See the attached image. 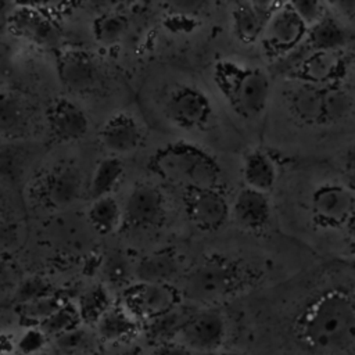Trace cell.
<instances>
[{"label": "cell", "mask_w": 355, "mask_h": 355, "mask_svg": "<svg viewBox=\"0 0 355 355\" xmlns=\"http://www.w3.org/2000/svg\"><path fill=\"white\" fill-rule=\"evenodd\" d=\"M180 293L171 284L135 283L122 295V306L137 322H151L179 306Z\"/></svg>", "instance_id": "52a82bcc"}, {"label": "cell", "mask_w": 355, "mask_h": 355, "mask_svg": "<svg viewBox=\"0 0 355 355\" xmlns=\"http://www.w3.org/2000/svg\"><path fill=\"white\" fill-rule=\"evenodd\" d=\"M47 336L37 327H28L15 343V351L22 355H39L46 349Z\"/></svg>", "instance_id": "e575fe53"}, {"label": "cell", "mask_w": 355, "mask_h": 355, "mask_svg": "<svg viewBox=\"0 0 355 355\" xmlns=\"http://www.w3.org/2000/svg\"><path fill=\"white\" fill-rule=\"evenodd\" d=\"M123 164L116 157H108L98 162L89 184V196L92 200L110 196L123 175Z\"/></svg>", "instance_id": "484cf974"}, {"label": "cell", "mask_w": 355, "mask_h": 355, "mask_svg": "<svg viewBox=\"0 0 355 355\" xmlns=\"http://www.w3.org/2000/svg\"><path fill=\"white\" fill-rule=\"evenodd\" d=\"M164 111L173 125L186 130L204 128L212 115L208 97L191 86L172 89L165 98Z\"/></svg>", "instance_id": "9c48e42d"}, {"label": "cell", "mask_w": 355, "mask_h": 355, "mask_svg": "<svg viewBox=\"0 0 355 355\" xmlns=\"http://www.w3.org/2000/svg\"><path fill=\"white\" fill-rule=\"evenodd\" d=\"M313 220L322 227H341L354 220V190L340 184H323L311 197Z\"/></svg>", "instance_id": "30bf717a"}, {"label": "cell", "mask_w": 355, "mask_h": 355, "mask_svg": "<svg viewBox=\"0 0 355 355\" xmlns=\"http://www.w3.org/2000/svg\"><path fill=\"white\" fill-rule=\"evenodd\" d=\"M47 123L51 135L58 141L82 139L89 128V121L79 105L68 98H57L47 111Z\"/></svg>", "instance_id": "9a60e30c"}, {"label": "cell", "mask_w": 355, "mask_h": 355, "mask_svg": "<svg viewBox=\"0 0 355 355\" xmlns=\"http://www.w3.org/2000/svg\"><path fill=\"white\" fill-rule=\"evenodd\" d=\"M128 22L123 15L105 14L94 22V35L98 42L104 44H114L123 37Z\"/></svg>", "instance_id": "4dcf8cb0"}, {"label": "cell", "mask_w": 355, "mask_h": 355, "mask_svg": "<svg viewBox=\"0 0 355 355\" xmlns=\"http://www.w3.org/2000/svg\"><path fill=\"white\" fill-rule=\"evenodd\" d=\"M25 150L14 143L0 144V179L8 183L17 182L25 169Z\"/></svg>", "instance_id": "f546056e"}, {"label": "cell", "mask_w": 355, "mask_h": 355, "mask_svg": "<svg viewBox=\"0 0 355 355\" xmlns=\"http://www.w3.org/2000/svg\"><path fill=\"white\" fill-rule=\"evenodd\" d=\"M103 272L105 279L111 284H123L129 279L130 263L125 255L114 252L105 259L103 265Z\"/></svg>", "instance_id": "d590c367"}, {"label": "cell", "mask_w": 355, "mask_h": 355, "mask_svg": "<svg viewBox=\"0 0 355 355\" xmlns=\"http://www.w3.org/2000/svg\"><path fill=\"white\" fill-rule=\"evenodd\" d=\"M308 33V26L294 12L290 3L277 4L270 14L261 40L266 54L286 55L301 44Z\"/></svg>", "instance_id": "ba28073f"}, {"label": "cell", "mask_w": 355, "mask_h": 355, "mask_svg": "<svg viewBox=\"0 0 355 355\" xmlns=\"http://www.w3.org/2000/svg\"><path fill=\"white\" fill-rule=\"evenodd\" d=\"M96 329L98 337L111 344L126 343L139 331L137 320L122 305H111L96 322Z\"/></svg>", "instance_id": "ffe728a7"}, {"label": "cell", "mask_w": 355, "mask_h": 355, "mask_svg": "<svg viewBox=\"0 0 355 355\" xmlns=\"http://www.w3.org/2000/svg\"><path fill=\"white\" fill-rule=\"evenodd\" d=\"M144 355H197V354L191 352L190 349H187L186 347H183L182 344L173 340H168V341L158 343L151 349H148Z\"/></svg>", "instance_id": "74e56055"}, {"label": "cell", "mask_w": 355, "mask_h": 355, "mask_svg": "<svg viewBox=\"0 0 355 355\" xmlns=\"http://www.w3.org/2000/svg\"><path fill=\"white\" fill-rule=\"evenodd\" d=\"M179 270V261L172 250H159L144 257L133 273L139 283L169 284Z\"/></svg>", "instance_id": "44dd1931"}, {"label": "cell", "mask_w": 355, "mask_h": 355, "mask_svg": "<svg viewBox=\"0 0 355 355\" xmlns=\"http://www.w3.org/2000/svg\"><path fill=\"white\" fill-rule=\"evenodd\" d=\"M11 28L17 35L42 46L54 44L58 39V33L53 22L39 10L31 7L18 8L12 14Z\"/></svg>", "instance_id": "d6986e66"}, {"label": "cell", "mask_w": 355, "mask_h": 355, "mask_svg": "<svg viewBox=\"0 0 355 355\" xmlns=\"http://www.w3.org/2000/svg\"><path fill=\"white\" fill-rule=\"evenodd\" d=\"M51 294L53 293H51L50 284L46 280H43L42 277L35 276V277H28L19 283V286L17 287V291L14 294V298L18 305H22V304H26V302H31V301H35V300H39V298H43V297H47Z\"/></svg>", "instance_id": "836d02e7"}, {"label": "cell", "mask_w": 355, "mask_h": 355, "mask_svg": "<svg viewBox=\"0 0 355 355\" xmlns=\"http://www.w3.org/2000/svg\"><path fill=\"white\" fill-rule=\"evenodd\" d=\"M214 80L239 115L257 118L265 111L270 96V79L265 71L233 61H220L214 68Z\"/></svg>", "instance_id": "7a4b0ae2"}, {"label": "cell", "mask_w": 355, "mask_h": 355, "mask_svg": "<svg viewBox=\"0 0 355 355\" xmlns=\"http://www.w3.org/2000/svg\"><path fill=\"white\" fill-rule=\"evenodd\" d=\"M111 306L108 293L103 287H94L89 291H86L76 305L78 313L80 318V322H85L87 324L93 323L100 319V316Z\"/></svg>", "instance_id": "f1b7e54d"}, {"label": "cell", "mask_w": 355, "mask_h": 355, "mask_svg": "<svg viewBox=\"0 0 355 355\" xmlns=\"http://www.w3.org/2000/svg\"><path fill=\"white\" fill-rule=\"evenodd\" d=\"M290 104L293 112L305 122L330 123L347 112L349 97L334 85L304 83L293 92Z\"/></svg>", "instance_id": "5b68a950"}, {"label": "cell", "mask_w": 355, "mask_h": 355, "mask_svg": "<svg viewBox=\"0 0 355 355\" xmlns=\"http://www.w3.org/2000/svg\"><path fill=\"white\" fill-rule=\"evenodd\" d=\"M164 215V197L151 184L135 187L125 204L123 219L133 227H148L161 220Z\"/></svg>", "instance_id": "5bb4252c"}, {"label": "cell", "mask_w": 355, "mask_h": 355, "mask_svg": "<svg viewBox=\"0 0 355 355\" xmlns=\"http://www.w3.org/2000/svg\"><path fill=\"white\" fill-rule=\"evenodd\" d=\"M100 140L112 154H129L140 146L141 130L132 115L119 112L103 125Z\"/></svg>", "instance_id": "e0dca14e"}, {"label": "cell", "mask_w": 355, "mask_h": 355, "mask_svg": "<svg viewBox=\"0 0 355 355\" xmlns=\"http://www.w3.org/2000/svg\"><path fill=\"white\" fill-rule=\"evenodd\" d=\"M234 220L247 230H261L270 218V204L265 193L244 187L233 204Z\"/></svg>", "instance_id": "ac0fdd59"}, {"label": "cell", "mask_w": 355, "mask_h": 355, "mask_svg": "<svg viewBox=\"0 0 355 355\" xmlns=\"http://www.w3.org/2000/svg\"><path fill=\"white\" fill-rule=\"evenodd\" d=\"M154 168L164 179L187 190L215 187L218 180V166L212 158L186 144H173L158 153Z\"/></svg>", "instance_id": "3957f363"}, {"label": "cell", "mask_w": 355, "mask_h": 355, "mask_svg": "<svg viewBox=\"0 0 355 355\" xmlns=\"http://www.w3.org/2000/svg\"><path fill=\"white\" fill-rule=\"evenodd\" d=\"M243 178L245 187L268 194L276 183L277 168L273 159L261 150L247 154L243 165Z\"/></svg>", "instance_id": "603a6c76"}, {"label": "cell", "mask_w": 355, "mask_h": 355, "mask_svg": "<svg viewBox=\"0 0 355 355\" xmlns=\"http://www.w3.org/2000/svg\"><path fill=\"white\" fill-rule=\"evenodd\" d=\"M39 355H44V354H43V352H42V354H39Z\"/></svg>", "instance_id": "60d3db41"}, {"label": "cell", "mask_w": 355, "mask_h": 355, "mask_svg": "<svg viewBox=\"0 0 355 355\" xmlns=\"http://www.w3.org/2000/svg\"><path fill=\"white\" fill-rule=\"evenodd\" d=\"M90 336L82 327H75L54 337L55 347L67 355H85L82 351L90 344Z\"/></svg>", "instance_id": "d6a6232c"}, {"label": "cell", "mask_w": 355, "mask_h": 355, "mask_svg": "<svg viewBox=\"0 0 355 355\" xmlns=\"http://www.w3.org/2000/svg\"><path fill=\"white\" fill-rule=\"evenodd\" d=\"M121 219L122 212L119 204L111 196L94 200L89 208V220L101 234L114 232L121 223Z\"/></svg>", "instance_id": "4316f807"}, {"label": "cell", "mask_w": 355, "mask_h": 355, "mask_svg": "<svg viewBox=\"0 0 355 355\" xmlns=\"http://www.w3.org/2000/svg\"><path fill=\"white\" fill-rule=\"evenodd\" d=\"M186 211L200 229L216 230L226 222L230 209L225 196L215 187H209L187 190Z\"/></svg>", "instance_id": "8fae6325"}, {"label": "cell", "mask_w": 355, "mask_h": 355, "mask_svg": "<svg viewBox=\"0 0 355 355\" xmlns=\"http://www.w3.org/2000/svg\"><path fill=\"white\" fill-rule=\"evenodd\" d=\"M293 333L298 347L311 355H347L355 338L352 290L319 293L295 318Z\"/></svg>", "instance_id": "6da1fadb"}, {"label": "cell", "mask_w": 355, "mask_h": 355, "mask_svg": "<svg viewBox=\"0 0 355 355\" xmlns=\"http://www.w3.org/2000/svg\"><path fill=\"white\" fill-rule=\"evenodd\" d=\"M85 355H96V354H85Z\"/></svg>", "instance_id": "ab89813d"}, {"label": "cell", "mask_w": 355, "mask_h": 355, "mask_svg": "<svg viewBox=\"0 0 355 355\" xmlns=\"http://www.w3.org/2000/svg\"><path fill=\"white\" fill-rule=\"evenodd\" d=\"M300 67V73L306 80L305 83L312 85L331 82L343 71L337 51H315Z\"/></svg>", "instance_id": "cb8c5ba5"}, {"label": "cell", "mask_w": 355, "mask_h": 355, "mask_svg": "<svg viewBox=\"0 0 355 355\" xmlns=\"http://www.w3.org/2000/svg\"><path fill=\"white\" fill-rule=\"evenodd\" d=\"M226 337L223 313L215 308H204L189 312L172 340L197 355H208L223 349Z\"/></svg>", "instance_id": "8992f818"}, {"label": "cell", "mask_w": 355, "mask_h": 355, "mask_svg": "<svg viewBox=\"0 0 355 355\" xmlns=\"http://www.w3.org/2000/svg\"><path fill=\"white\" fill-rule=\"evenodd\" d=\"M57 71L61 83L72 93L90 92L98 79L94 60L80 50H65L58 55Z\"/></svg>", "instance_id": "7c38bea8"}, {"label": "cell", "mask_w": 355, "mask_h": 355, "mask_svg": "<svg viewBox=\"0 0 355 355\" xmlns=\"http://www.w3.org/2000/svg\"><path fill=\"white\" fill-rule=\"evenodd\" d=\"M64 302L60 301L54 294L18 305V312L21 318L26 322L37 323V326L47 319L53 312H55Z\"/></svg>", "instance_id": "1f68e13d"}, {"label": "cell", "mask_w": 355, "mask_h": 355, "mask_svg": "<svg viewBox=\"0 0 355 355\" xmlns=\"http://www.w3.org/2000/svg\"><path fill=\"white\" fill-rule=\"evenodd\" d=\"M26 105L17 94L0 92V139H11L26 123Z\"/></svg>", "instance_id": "d4e9b609"}, {"label": "cell", "mask_w": 355, "mask_h": 355, "mask_svg": "<svg viewBox=\"0 0 355 355\" xmlns=\"http://www.w3.org/2000/svg\"><path fill=\"white\" fill-rule=\"evenodd\" d=\"M80 324V318L76 305L64 302L55 312L44 319L37 327L49 337H57L68 330H72Z\"/></svg>", "instance_id": "83f0119b"}, {"label": "cell", "mask_w": 355, "mask_h": 355, "mask_svg": "<svg viewBox=\"0 0 355 355\" xmlns=\"http://www.w3.org/2000/svg\"><path fill=\"white\" fill-rule=\"evenodd\" d=\"M82 190V175L73 166H60L40 183L42 201L53 209H64L73 204Z\"/></svg>", "instance_id": "4fadbf2b"}, {"label": "cell", "mask_w": 355, "mask_h": 355, "mask_svg": "<svg viewBox=\"0 0 355 355\" xmlns=\"http://www.w3.org/2000/svg\"><path fill=\"white\" fill-rule=\"evenodd\" d=\"M290 6L308 28H311L313 24H316L326 14L324 4L319 3V1H312V0L301 1L300 0V1H291Z\"/></svg>", "instance_id": "8d00e7d4"}, {"label": "cell", "mask_w": 355, "mask_h": 355, "mask_svg": "<svg viewBox=\"0 0 355 355\" xmlns=\"http://www.w3.org/2000/svg\"><path fill=\"white\" fill-rule=\"evenodd\" d=\"M215 355H245V354L239 351V349H220Z\"/></svg>", "instance_id": "f35d334b"}, {"label": "cell", "mask_w": 355, "mask_h": 355, "mask_svg": "<svg viewBox=\"0 0 355 355\" xmlns=\"http://www.w3.org/2000/svg\"><path fill=\"white\" fill-rule=\"evenodd\" d=\"M348 37L345 25L326 11L316 24L308 28L305 40L315 51H338L348 43Z\"/></svg>", "instance_id": "7402d4cb"}, {"label": "cell", "mask_w": 355, "mask_h": 355, "mask_svg": "<svg viewBox=\"0 0 355 355\" xmlns=\"http://www.w3.org/2000/svg\"><path fill=\"white\" fill-rule=\"evenodd\" d=\"M277 3L269 1H240L232 11V24L236 37L245 44L261 39L266 22Z\"/></svg>", "instance_id": "2e32d148"}, {"label": "cell", "mask_w": 355, "mask_h": 355, "mask_svg": "<svg viewBox=\"0 0 355 355\" xmlns=\"http://www.w3.org/2000/svg\"><path fill=\"white\" fill-rule=\"evenodd\" d=\"M240 284L234 265L225 259H207L184 279L183 295L193 302L211 305L230 295Z\"/></svg>", "instance_id": "277c9868"}]
</instances>
